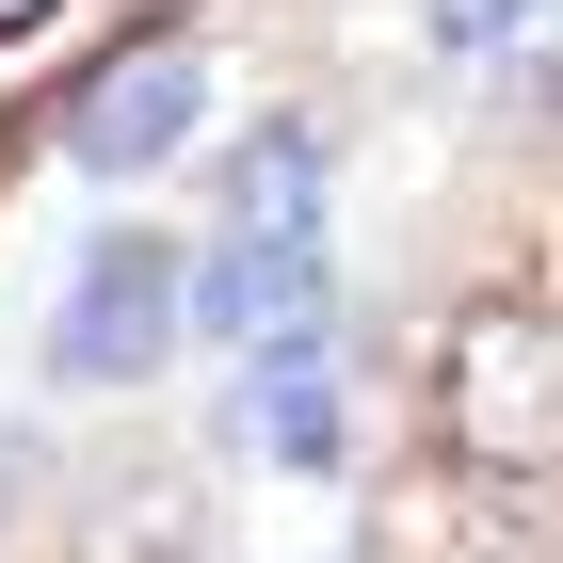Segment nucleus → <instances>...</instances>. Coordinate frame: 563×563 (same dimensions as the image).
<instances>
[{"label":"nucleus","instance_id":"obj_2","mask_svg":"<svg viewBox=\"0 0 563 563\" xmlns=\"http://www.w3.org/2000/svg\"><path fill=\"white\" fill-rule=\"evenodd\" d=\"M177 322H194V258L162 225H97L81 274L48 290V371L65 387H145V371H177Z\"/></svg>","mask_w":563,"mask_h":563},{"label":"nucleus","instance_id":"obj_9","mask_svg":"<svg viewBox=\"0 0 563 563\" xmlns=\"http://www.w3.org/2000/svg\"><path fill=\"white\" fill-rule=\"evenodd\" d=\"M16 499H33V434H0V531H16Z\"/></svg>","mask_w":563,"mask_h":563},{"label":"nucleus","instance_id":"obj_3","mask_svg":"<svg viewBox=\"0 0 563 563\" xmlns=\"http://www.w3.org/2000/svg\"><path fill=\"white\" fill-rule=\"evenodd\" d=\"M194 113H210V65L177 33H145V48H113V65L65 97V162L81 177H162L177 145H194Z\"/></svg>","mask_w":563,"mask_h":563},{"label":"nucleus","instance_id":"obj_1","mask_svg":"<svg viewBox=\"0 0 563 563\" xmlns=\"http://www.w3.org/2000/svg\"><path fill=\"white\" fill-rule=\"evenodd\" d=\"M434 451L483 483L563 467V306H467L434 354Z\"/></svg>","mask_w":563,"mask_h":563},{"label":"nucleus","instance_id":"obj_7","mask_svg":"<svg viewBox=\"0 0 563 563\" xmlns=\"http://www.w3.org/2000/svg\"><path fill=\"white\" fill-rule=\"evenodd\" d=\"M434 48H499L516 113H563V0H434Z\"/></svg>","mask_w":563,"mask_h":563},{"label":"nucleus","instance_id":"obj_4","mask_svg":"<svg viewBox=\"0 0 563 563\" xmlns=\"http://www.w3.org/2000/svg\"><path fill=\"white\" fill-rule=\"evenodd\" d=\"M339 306V274H322V242H258V225H225L210 258H194V339H290V322H322Z\"/></svg>","mask_w":563,"mask_h":563},{"label":"nucleus","instance_id":"obj_5","mask_svg":"<svg viewBox=\"0 0 563 563\" xmlns=\"http://www.w3.org/2000/svg\"><path fill=\"white\" fill-rule=\"evenodd\" d=\"M242 434H258L274 467H339V354H322V322L242 354Z\"/></svg>","mask_w":563,"mask_h":563},{"label":"nucleus","instance_id":"obj_8","mask_svg":"<svg viewBox=\"0 0 563 563\" xmlns=\"http://www.w3.org/2000/svg\"><path fill=\"white\" fill-rule=\"evenodd\" d=\"M194 548H210V499H194V483H177V467L113 483V499H97V516H81V563H194Z\"/></svg>","mask_w":563,"mask_h":563},{"label":"nucleus","instance_id":"obj_6","mask_svg":"<svg viewBox=\"0 0 563 563\" xmlns=\"http://www.w3.org/2000/svg\"><path fill=\"white\" fill-rule=\"evenodd\" d=\"M225 225H258V242H322V130L274 113L242 162H225Z\"/></svg>","mask_w":563,"mask_h":563},{"label":"nucleus","instance_id":"obj_10","mask_svg":"<svg viewBox=\"0 0 563 563\" xmlns=\"http://www.w3.org/2000/svg\"><path fill=\"white\" fill-rule=\"evenodd\" d=\"M33 16H65V0H0V33H33Z\"/></svg>","mask_w":563,"mask_h":563}]
</instances>
